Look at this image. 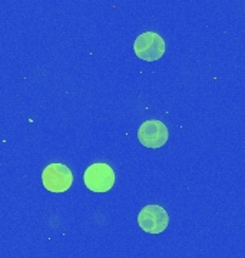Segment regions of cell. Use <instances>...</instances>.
I'll list each match as a JSON object with an SVG mask.
<instances>
[{"instance_id":"6da1fadb","label":"cell","mask_w":245,"mask_h":258,"mask_svg":"<svg viewBox=\"0 0 245 258\" xmlns=\"http://www.w3.org/2000/svg\"><path fill=\"white\" fill-rule=\"evenodd\" d=\"M83 182L85 186L93 192H108L115 185V172L108 164L96 162L85 169Z\"/></svg>"},{"instance_id":"7a4b0ae2","label":"cell","mask_w":245,"mask_h":258,"mask_svg":"<svg viewBox=\"0 0 245 258\" xmlns=\"http://www.w3.org/2000/svg\"><path fill=\"white\" fill-rule=\"evenodd\" d=\"M166 50L165 40L156 32H144L134 42V52L145 62H155L161 59Z\"/></svg>"},{"instance_id":"3957f363","label":"cell","mask_w":245,"mask_h":258,"mask_svg":"<svg viewBox=\"0 0 245 258\" xmlns=\"http://www.w3.org/2000/svg\"><path fill=\"white\" fill-rule=\"evenodd\" d=\"M138 224L148 234H161L169 225V215L165 208L156 204H149L138 214Z\"/></svg>"},{"instance_id":"277c9868","label":"cell","mask_w":245,"mask_h":258,"mask_svg":"<svg viewBox=\"0 0 245 258\" xmlns=\"http://www.w3.org/2000/svg\"><path fill=\"white\" fill-rule=\"evenodd\" d=\"M42 184L50 192H65L73 184L72 171L64 164H50L42 172Z\"/></svg>"},{"instance_id":"5b68a950","label":"cell","mask_w":245,"mask_h":258,"mask_svg":"<svg viewBox=\"0 0 245 258\" xmlns=\"http://www.w3.org/2000/svg\"><path fill=\"white\" fill-rule=\"evenodd\" d=\"M169 138L166 125L156 119L145 120L138 129V139L145 148L156 149L163 147Z\"/></svg>"}]
</instances>
